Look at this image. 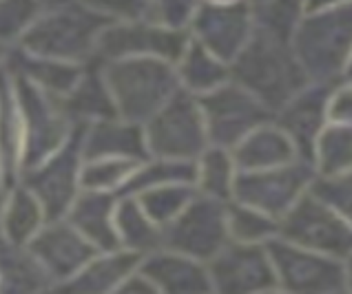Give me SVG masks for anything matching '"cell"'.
I'll return each mask as SVG.
<instances>
[]
</instances>
